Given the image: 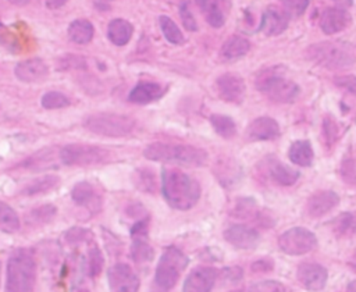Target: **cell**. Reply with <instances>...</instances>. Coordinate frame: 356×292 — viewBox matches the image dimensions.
<instances>
[{
  "instance_id": "obj_8",
  "label": "cell",
  "mask_w": 356,
  "mask_h": 292,
  "mask_svg": "<svg viewBox=\"0 0 356 292\" xmlns=\"http://www.w3.org/2000/svg\"><path fill=\"white\" fill-rule=\"evenodd\" d=\"M60 156H61V163L64 165L88 167V165H96L107 161V159L110 157V153L97 146L71 143L61 147Z\"/></svg>"
},
{
  "instance_id": "obj_34",
  "label": "cell",
  "mask_w": 356,
  "mask_h": 292,
  "mask_svg": "<svg viewBox=\"0 0 356 292\" xmlns=\"http://www.w3.org/2000/svg\"><path fill=\"white\" fill-rule=\"evenodd\" d=\"M40 103L44 108L47 110H54V108H63V107H67L70 106V99L61 93V92H57V90H50V92H46L42 99H40Z\"/></svg>"
},
{
  "instance_id": "obj_37",
  "label": "cell",
  "mask_w": 356,
  "mask_h": 292,
  "mask_svg": "<svg viewBox=\"0 0 356 292\" xmlns=\"http://www.w3.org/2000/svg\"><path fill=\"white\" fill-rule=\"evenodd\" d=\"M103 268V256L97 248H92L89 252V274L96 277Z\"/></svg>"
},
{
  "instance_id": "obj_7",
  "label": "cell",
  "mask_w": 356,
  "mask_h": 292,
  "mask_svg": "<svg viewBox=\"0 0 356 292\" xmlns=\"http://www.w3.org/2000/svg\"><path fill=\"white\" fill-rule=\"evenodd\" d=\"M186 264H188V259L178 248L175 246L168 248L160 257L156 268L154 279L159 288L164 291L171 289L177 284Z\"/></svg>"
},
{
  "instance_id": "obj_12",
  "label": "cell",
  "mask_w": 356,
  "mask_h": 292,
  "mask_svg": "<svg viewBox=\"0 0 356 292\" xmlns=\"http://www.w3.org/2000/svg\"><path fill=\"white\" fill-rule=\"evenodd\" d=\"M320 28L327 35L338 33L352 24V17L346 8L342 7H327L320 14Z\"/></svg>"
},
{
  "instance_id": "obj_18",
  "label": "cell",
  "mask_w": 356,
  "mask_h": 292,
  "mask_svg": "<svg viewBox=\"0 0 356 292\" xmlns=\"http://www.w3.org/2000/svg\"><path fill=\"white\" fill-rule=\"evenodd\" d=\"M14 74L19 81L32 83L43 81L49 74V68L40 58H28L15 65Z\"/></svg>"
},
{
  "instance_id": "obj_9",
  "label": "cell",
  "mask_w": 356,
  "mask_h": 292,
  "mask_svg": "<svg viewBox=\"0 0 356 292\" xmlns=\"http://www.w3.org/2000/svg\"><path fill=\"white\" fill-rule=\"evenodd\" d=\"M278 245L282 252L298 256L314 249L317 245V238L312 231L303 227H295L281 234L278 238Z\"/></svg>"
},
{
  "instance_id": "obj_14",
  "label": "cell",
  "mask_w": 356,
  "mask_h": 292,
  "mask_svg": "<svg viewBox=\"0 0 356 292\" xmlns=\"http://www.w3.org/2000/svg\"><path fill=\"white\" fill-rule=\"evenodd\" d=\"M217 279V270L213 267H196L184 281L182 292H210Z\"/></svg>"
},
{
  "instance_id": "obj_38",
  "label": "cell",
  "mask_w": 356,
  "mask_h": 292,
  "mask_svg": "<svg viewBox=\"0 0 356 292\" xmlns=\"http://www.w3.org/2000/svg\"><path fill=\"white\" fill-rule=\"evenodd\" d=\"M309 1L310 0H284V4H285V13L289 14V15H302L307 6H309Z\"/></svg>"
},
{
  "instance_id": "obj_32",
  "label": "cell",
  "mask_w": 356,
  "mask_h": 292,
  "mask_svg": "<svg viewBox=\"0 0 356 292\" xmlns=\"http://www.w3.org/2000/svg\"><path fill=\"white\" fill-rule=\"evenodd\" d=\"M210 122L214 128V131L225 138V139H229L232 138L235 133H236V125H235V121L228 117V115H222V114H213L210 117Z\"/></svg>"
},
{
  "instance_id": "obj_39",
  "label": "cell",
  "mask_w": 356,
  "mask_h": 292,
  "mask_svg": "<svg viewBox=\"0 0 356 292\" xmlns=\"http://www.w3.org/2000/svg\"><path fill=\"white\" fill-rule=\"evenodd\" d=\"M179 15H181V19H182V24L184 26L188 29V31H196L197 29V24H196V19L188 6V3H184L181 4L179 7Z\"/></svg>"
},
{
  "instance_id": "obj_47",
  "label": "cell",
  "mask_w": 356,
  "mask_h": 292,
  "mask_svg": "<svg viewBox=\"0 0 356 292\" xmlns=\"http://www.w3.org/2000/svg\"><path fill=\"white\" fill-rule=\"evenodd\" d=\"M231 292H248V291H245V289H236V291H231Z\"/></svg>"
},
{
  "instance_id": "obj_17",
  "label": "cell",
  "mask_w": 356,
  "mask_h": 292,
  "mask_svg": "<svg viewBox=\"0 0 356 292\" xmlns=\"http://www.w3.org/2000/svg\"><path fill=\"white\" fill-rule=\"evenodd\" d=\"M288 24L289 18L285 11L277 7H268L261 15L259 31L266 36H275L282 33L288 28Z\"/></svg>"
},
{
  "instance_id": "obj_6",
  "label": "cell",
  "mask_w": 356,
  "mask_h": 292,
  "mask_svg": "<svg viewBox=\"0 0 356 292\" xmlns=\"http://www.w3.org/2000/svg\"><path fill=\"white\" fill-rule=\"evenodd\" d=\"M85 128L93 133L102 136L120 138L132 132L135 121L128 115L113 114V113H97L89 115L85 122Z\"/></svg>"
},
{
  "instance_id": "obj_27",
  "label": "cell",
  "mask_w": 356,
  "mask_h": 292,
  "mask_svg": "<svg viewBox=\"0 0 356 292\" xmlns=\"http://www.w3.org/2000/svg\"><path fill=\"white\" fill-rule=\"evenodd\" d=\"M95 33L93 25L88 19H75L68 26V36L78 44H86L92 40Z\"/></svg>"
},
{
  "instance_id": "obj_23",
  "label": "cell",
  "mask_w": 356,
  "mask_h": 292,
  "mask_svg": "<svg viewBox=\"0 0 356 292\" xmlns=\"http://www.w3.org/2000/svg\"><path fill=\"white\" fill-rule=\"evenodd\" d=\"M249 49H250V43L248 39L239 35H234L224 42V44L221 46L220 54L222 60L232 61L243 57L249 51Z\"/></svg>"
},
{
  "instance_id": "obj_31",
  "label": "cell",
  "mask_w": 356,
  "mask_h": 292,
  "mask_svg": "<svg viewBox=\"0 0 356 292\" xmlns=\"http://www.w3.org/2000/svg\"><path fill=\"white\" fill-rule=\"evenodd\" d=\"M58 184V178L54 175H44L40 178H36L33 181H31L24 189L22 193L32 196V195H38V193H44L51 190L53 188H56Z\"/></svg>"
},
{
  "instance_id": "obj_21",
  "label": "cell",
  "mask_w": 356,
  "mask_h": 292,
  "mask_svg": "<svg viewBox=\"0 0 356 292\" xmlns=\"http://www.w3.org/2000/svg\"><path fill=\"white\" fill-rule=\"evenodd\" d=\"M339 202V197L332 190H318L307 200V213L312 217H320L334 209Z\"/></svg>"
},
{
  "instance_id": "obj_15",
  "label": "cell",
  "mask_w": 356,
  "mask_h": 292,
  "mask_svg": "<svg viewBox=\"0 0 356 292\" xmlns=\"http://www.w3.org/2000/svg\"><path fill=\"white\" fill-rule=\"evenodd\" d=\"M224 238L232 246L239 249H253L257 246L260 241V236L256 229L242 224L231 225L229 228H227L224 231Z\"/></svg>"
},
{
  "instance_id": "obj_2",
  "label": "cell",
  "mask_w": 356,
  "mask_h": 292,
  "mask_svg": "<svg viewBox=\"0 0 356 292\" xmlns=\"http://www.w3.org/2000/svg\"><path fill=\"white\" fill-rule=\"evenodd\" d=\"M145 157L159 163H168L186 167H200L207 161V153L203 149L191 145L174 143H152L145 152Z\"/></svg>"
},
{
  "instance_id": "obj_43",
  "label": "cell",
  "mask_w": 356,
  "mask_h": 292,
  "mask_svg": "<svg viewBox=\"0 0 356 292\" xmlns=\"http://www.w3.org/2000/svg\"><path fill=\"white\" fill-rule=\"evenodd\" d=\"M335 3H337L339 7L345 8V7H348V6L352 4V0H335Z\"/></svg>"
},
{
  "instance_id": "obj_22",
  "label": "cell",
  "mask_w": 356,
  "mask_h": 292,
  "mask_svg": "<svg viewBox=\"0 0 356 292\" xmlns=\"http://www.w3.org/2000/svg\"><path fill=\"white\" fill-rule=\"evenodd\" d=\"M164 88L154 82H139L128 96V100L135 104H147L159 100L164 95Z\"/></svg>"
},
{
  "instance_id": "obj_33",
  "label": "cell",
  "mask_w": 356,
  "mask_h": 292,
  "mask_svg": "<svg viewBox=\"0 0 356 292\" xmlns=\"http://www.w3.org/2000/svg\"><path fill=\"white\" fill-rule=\"evenodd\" d=\"M159 22H160V28H161V32L164 35V38L172 43V44H182L184 43V35L181 32V29L178 28V25L167 15H161L159 18Z\"/></svg>"
},
{
  "instance_id": "obj_44",
  "label": "cell",
  "mask_w": 356,
  "mask_h": 292,
  "mask_svg": "<svg viewBox=\"0 0 356 292\" xmlns=\"http://www.w3.org/2000/svg\"><path fill=\"white\" fill-rule=\"evenodd\" d=\"M349 266L356 271V252L352 254V257H350V260H349Z\"/></svg>"
},
{
  "instance_id": "obj_11",
  "label": "cell",
  "mask_w": 356,
  "mask_h": 292,
  "mask_svg": "<svg viewBox=\"0 0 356 292\" xmlns=\"http://www.w3.org/2000/svg\"><path fill=\"white\" fill-rule=\"evenodd\" d=\"M217 92L218 96L228 103H241L245 97V82L243 79L234 72L222 74L217 78Z\"/></svg>"
},
{
  "instance_id": "obj_46",
  "label": "cell",
  "mask_w": 356,
  "mask_h": 292,
  "mask_svg": "<svg viewBox=\"0 0 356 292\" xmlns=\"http://www.w3.org/2000/svg\"><path fill=\"white\" fill-rule=\"evenodd\" d=\"M346 292H356V279H355V281H352V282L348 285Z\"/></svg>"
},
{
  "instance_id": "obj_16",
  "label": "cell",
  "mask_w": 356,
  "mask_h": 292,
  "mask_svg": "<svg viewBox=\"0 0 356 292\" xmlns=\"http://www.w3.org/2000/svg\"><path fill=\"white\" fill-rule=\"evenodd\" d=\"M298 279L309 291H320L327 282V270L317 263H302L298 268Z\"/></svg>"
},
{
  "instance_id": "obj_40",
  "label": "cell",
  "mask_w": 356,
  "mask_h": 292,
  "mask_svg": "<svg viewBox=\"0 0 356 292\" xmlns=\"http://www.w3.org/2000/svg\"><path fill=\"white\" fill-rule=\"evenodd\" d=\"M335 85L356 95V76L355 75L338 76V78H335Z\"/></svg>"
},
{
  "instance_id": "obj_26",
  "label": "cell",
  "mask_w": 356,
  "mask_h": 292,
  "mask_svg": "<svg viewBox=\"0 0 356 292\" xmlns=\"http://www.w3.org/2000/svg\"><path fill=\"white\" fill-rule=\"evenodd\" d=\"M289 160L300 167H309L313 161V149L309 140H296L288 152Z\"/></svg>"
},
{
  "instance_id": "obj_24",
  "label": "cell",
  "mask_w": 356,
  "mask_h": 292,
  "mask_svg": "<svg viewBox=\"0 0 356 292\" xmlns=\"http://www.w3.org/2000/svg\"><path fill=\"white\" fill-rule=\"evenodd\" d=\"M132 32H134V28L132 25L122 19V18H117V19H113L110 24H108V28H107V35H108V39L117 44V46H124L129 42L131 36H132Z\"/></svg>"
},
{
  "instance_id": "obj_4",
  "label": "cell",
  "mask_w": 356,
  "mask_h": 292,
  "mask_svg": "<svg viewBox=\"0 0 356 292\" xmlns=\"http://www.w3.org/2000/svg\"><path fill=\"white\" fill-rule=\"evenodd\" d=\"M256 86L270 100L277 103H291L299 95V86L284 76L280 67H271L261 71L256 78Z\"/></svg>"
},
{
  "instance_id": "obj_28",
  "label": "cell",
  "mask_w": 356,
  "mask_h": 292,
  "mask_svg": "<svg viewBox=\"0 0 356 292\" xmlns=\"http://www.w3.org/2000/svg\"><path fill=\"white\" fill-rule=\"evenodd\" d=\"M199 8L203 11L207 22L213 28H220L224 25V14L217 3V0H195Z\"/></svg>"
},
{
  "instance_id": "obj_1",
  "label": "cell",
  "mask_w": 356,
  "mask_h": 292,
  "mask_svg": "<svg viewBox=\"0 0 356 292\" xmlns=\"http://www.w3.org/2000/svg\"><path fill=\"white\" fill-rule=\"evenodd\" d=\"M161 190L167 203L177 210L192 209L200 197L199 182L179 170H164Z\"/></svg>"
},
{
  "instance_id": "obj_48",
  "label": "cell",
  "mask_w": 356,
  "mask_h": 292,
  "mask_svg": "<svg viewBox=\"0 0 356 292\" xmlns=\"http://www.w3.org/2000/svg\"><path fill=\"white\" fill-rule=\"evenodd\" d=\"M76 292H89V291L88 289H78Z\"/></svg>"
},
{
  "instance_id": "obj_10",
  "label": "cell",
  "mask_w": 356,
  "mask_h": 292,
  "mask_svg": "<svg viewBox=\"0 0 356 292\" xmlns=\"http://www.w3.org/2000/svg\"><path fill=\"white\" fill-rule=\"evenodd\" d=\"M107 277L111 292H138L139 289V278L128 264H114Z\"/></svg>"
},
{
  "instance_id": "obj_42",
  "label": "cell",
  "mask_w": 356,
  "mask_h": 292,
  "mask_svg": "<svg viewBox=\"0 0 356 292\" xmlns=\"http://www.w3.org/2000/svg\"><path fill=\"white\" fill-rule=\"evenodd\" d=\"M67 1H68V0H44L46 7L50 8V10H58V8H61L63 6H65Z\"/></svg>"
},
{
  "instance_id": "obj_36",
  "label": "cell",
  "mask_w": 356,
  "mask_h": 292,
  "mask_svg": "<svg viewBox=\"0 0 356 292\" xmlns=\"http://www.w3.org/2000/svg\"><path fill=\"white\" fill-rule=\"evenodd\" d=\"M334 227L338 234H343V235L355 234L356 232V216L352 213L342 214L334 221Z\"/></svg>"
},
{
  "instance_id": "obj_30",
  "label": "cell",
  "mask_w": 356,
  "mask_h": 292,
  "mask_svg": "<svg viewBox=\"0 0 356 292\" xmlns=\"http://www.w3.org/2000/svg\"><path fill=\"white\" fill-rule=\"evenodd\" d=\"M72 200L79 206H90L96 202L95 186L89 182H78L71 192Z\"/></svg>"
},
{
  "instance_id": "obj_20",
  "label": "cell",
  "mask_w": 356,
  "mask_h": 292,
  "mask_svg": "<svg viewBox=\"0 0 356 292\" xmlns=\"http://www.w3.org/2000/svg\"><path fill=\"white\" fill-rule=\"evenodd\" d=\"M246 136L250 140H271L280 136V125L270 117H259L248 127Z\"/></svg>"
},
{
  "instance_id": "obj_35",
  "label": "cell",
  "mask_w": 356,
  "mask_h": 292,
  "mask_svg": "<svg viewBox=\"0 0 356 292\" xmlns=\"http://www.w3.org/2000/svg\"><path fill=\"white\" fill-rule=\"evenodd\" d=\"M56 214V207L53 204L39 206L29 213V220L36 224H46L49 222Z\"/></svg>"
},
{
  "instance_id": "obj_3",
  "label": "cell",
  "mask_w": 356,
  "mask_h": 292,
  "mask_svg": "<svg viewBox=\"0 0 356 292\" xmlns=\"http://www.w3.org/2000/svg\"><path fill=\"white\" fill-rule=\"evenodd\" d=\"M36 263L26 249L15 250L6 267V292H33Z\"/></svg>"
},
{
  "instance_id": "obj_29",
  "label": "cell",
  "mask_w": 356,
  "mask_h": 292,
  "mask_svg": "<svg viewBox=\"0 0 356 292\" xmlns=\"http://www.w3.org/2000/svg\"><path fill=\"white\" fill-rule=\"evenodd\" d=\"M19 229V218L14 209L0 200V231L14 234Z\"/></svg>"
},
{
  "instance_id": "obj_45",
  "label": "cell",
  "mask_w": 356,
  "mask_h": 292,
  "mask_svg": "<svg viewBox=\"0 0 356 292\" xmlns=\"http://www.w3.org/2000/svg\"><path fill=\"white\" fill-rule=\"evenodd\" d=\"M11 4H14V6H24V4H26L29 0H8Z\"/></svg>"
},
{
  "instance_id": "obj_13",
  "label": "cell",
  "mask_w": 356,
  "mask_h": 292,
  "mask_svg": "<svg viewBox=\"0 0 356 292\" xmlns=\"http://www.w3.org/2000/svg\"><path fill=\"white\" fill-rule=\"evenodd\" d=\"M132 246L131 253L135 263L142 264L146 261H150L153 259V249L147 242V221H138L132 229Z\"/></svg>"
},
{
  "instance_id": "obj_5",
  "label": "cell",
  "mask_w": 356,
  "mask_h": 292,
  "mask_svg": "<svg viewBox=\"0 0 356 292\" xmlns=\"http://www.w3.org/2000/svg\"><path fill=\"white\" fill-rule=\"evenodd\" d=\"M309 60L330 70L346 68L356 61V56L350 46L342 42H320L307 47Z\"/></svg>"
},
{
  "instance_id": "obj_41",
  "label": "cell",
  "mask_w": 356,
  "mask_h": 292,
  "mask_svg": "<svg viewBox=\"0 0 356 292\" xmlns=\"http://www.w3.org/2000/svg\"><path fill=\"white\" fill-rule=\"evenodd\" d=\"M254 292H286V291L282 284L274 282V281H267V282L257 284L254 286Z\"/></svg>"
},
{
  "instance_id": "obj_49",
  "label": "cell",
  "mask_w": 356,
  "mask_h": 292,
  "mask_svg": "<svg viewBox=\"0 0 356 292\" xmlns=\"http://www.w3.org/2000/svg\"><path fill=\"white\" fill-rule=\"evenodd\" d=\"M0 28H3V24H1V22H0Z\"/></svg>"
},
{
  "instance_id": "obj_25",
  "label": "cell",
  "mask_w": 356,
  "mask_h": 292,
  "mask_svg": "<svg viewBox=\"0 0 356 292\" xmlns=\"http://www.w3.org/2000/svg\"><path fill=\"white\" fill-rule=\"evenodd\" d=\"M268 174L273 181H275L277 184L284 185V186H289V185L295 184L299 178V171H296L280 161H275V160H273L268 164Z\"/></svg>"
},
{
  "instance_id": "obj_19",
  "label": "cell",
  "mask_w": 356,
  "mask_h": 292,
  "mask_svg": "<svg viewBox=\"0 0 356 292\" xmlns=\"http://www.w3.org/2000/svg\"><path fill=\"white\" fill-rule=\"evenodd\" d=\"M60 150L61 149H56V147L42 149V150L36 152L35 154L29 156L21 165L31 171H42V170H47V168H56L58 164H63Z\"/></svg>"
}]
</instances>
